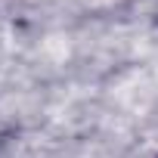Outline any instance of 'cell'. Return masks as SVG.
I'll list each match as a JSON object with an SVG mask.
<instances>
[{
  "label": "cell",
  "instance_id": "obj_1",
  "mask_svg": "<svg viewBox=\"0 0 158 158\" xmlns=\"http://www.w3.org/2000/svg\"><path fill=\"white\" fill-rule=\"evenodd\" d=\"M155 158H158V155H155Z\"/></svg>",
  "mask_w": 158,
  "mask_h": 158
}]
</instances>
